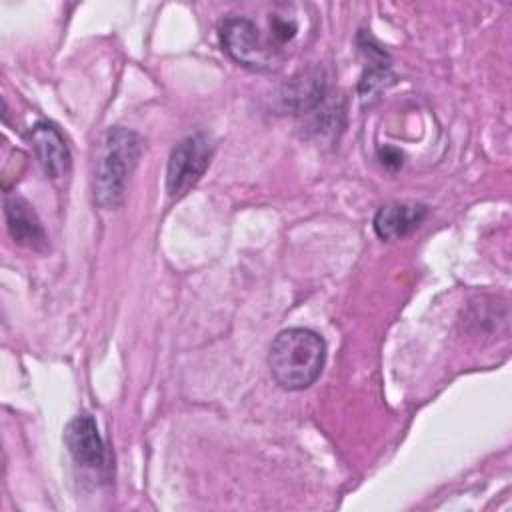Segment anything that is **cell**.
<instances>
[{
	"mask_svg": "<svg viewBox=\"0 0 512 512\" xmlns=\"http://www.w3.org/2000/svg\"><path fill=\"white\" fill-rule=\"evenodd\" d=\"M30 142L32 148L36 152V158L44 170L46 176L50 178H62L64 174H68L70 164H72V156L70 150L66 146L64 136L60 134V130L46 120L36 122L30 128Z\"/></svg>",
	"mask_w": 512,
	"mask_h": 512,
	"instance_id": "obj_7",
	"label": "cell"
},
{
	"mask_svg": "<svg viewBox=\"0 0 512 512\" xmlns=\"http://www.w3.org/2000/svg\"><path fill=\"white\" fill-rule=\"evenodd\" d=\"M64 444L78 466L96 474L110 472V452L90 414H78L66 424Z\"/></svg>",
	"mask_w": 512,
	"mask_h": 512,
	"instance_id": "obj_5",
	"label": "cell"
},
{
	"mask_svg": "<svg viewBox=\"0 0 512 512\" xmlns=\"http://www.w3.org/2000/svg\"><path fill=\"white\" fill-rule=\"evenodd\" d=\"M214 146L206 134H192L180 140L168 158L166 192L170 198H182L204 176L210 166Z\"/></svg>",
	"mask_w": 512,
	"mask_h": 512,
	"instance_id": "obj_4",
	"label": "cell"
},
{
	"mask_svg": "<svg viewBox=\"0 0 512 512\" xmlns=\"http://www.w3.org/2000/svg\"><path fill=\"white\" fill-rule=\"evenodd\" d=\"M220 42L234 62L256 72H274L284 62L282 48L244 16H230L220 24Z\"/></svg>",
	"mask_w": 512,
	"mask_h": 512,
	"instance_id": "obj_3",
	"label": "cell"
},
{
	"mask_svg": "<svg viewBox=\"0 0 512 512\" xmlns=\"http://www.w3.org/2000/svg\"><path fill=\"white\" fill-rule=\"evenodd\" d=\"M4 218H6V228L14 238V242H18L20 246L32 248L36 252H44L48 248V236L44 232V226L28 200H24L18 194H6Z\"/></svg>",
	"mask_w": 512,
	"mask_h": 512,
	"instance_id": "obj_6",
	"label": "cell"
},
{
	"mask_svg": "<svg viewBox=\"0 0 512 512\" xmlns=\"http://www.w3.org/2000/svg\"><path fill=\"white\" fill-rule=\"evenodd\" d=\"M428 208L424 204H410V202H390L378 208L374 216V232L386 240H398L416 230L422 220L426 218Z\"/></svg>",
	"mask_w": 512,
	"mask_h": 512,
	"instance_id": "obj_8",
	"label": "cell"
},
{
	"mask_svg": "<svg viewBox=\"0 0 512 512\" xmlns=\"http://www.w3.org/2000/svg\"><path fill=\"white\" fill-rule=\"evenodd\" d=\"M326 362V342L310 328L282 330L268 350V368L284 390H304L316 382Z\"/></svg>",
	"mask_w": 512,
	"mask_h": 512,
	"instance_id": "obj_1",
	"label": "cell"
},
{
	"mask_svg": "<svg viewBox=\"0 0 512 512\" xmlns=\"http://www.w3.org/2000/svg\"><path fill=\"white\" fill-rule=\"evenodd\" d=\"M326 88H328V80L324 70L318 66H312L308 70L294 74L286 82L282 90V98L290 110L300 114L316 108L324 100Z\"/></svg>",
	"mask_w": 512,
	"mask_h": 512,
	"instance_id": "obj_9",
	"label": "cell"
},
{
	"mask_svg": "<svg viewBox=\"0 0 512 512\" xmlns=\"http://www.w3.org/2000/svg\"><path fill=\"white\" fill-rule=\"evenodd\" d=\"M142 154V138L128 128H110L98 148L94 172V198L104 210L116 208L126 194L132 172Z\"/></svg>",
	"mask_w": 512,
	"mask_h": 512,
	"instance_id": "obj_2",
	"label": "cell"
}]
</instances>
